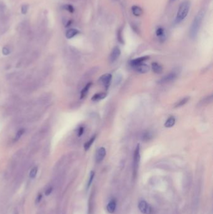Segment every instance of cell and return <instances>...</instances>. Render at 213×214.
<instances>
[{"label": "cell", "instance_id": "cell-1", "mask_svg": "<svg viewBox=\"0 0 213 214\" xmlns=\"http://www.w3.org/2000/svg\"><path fill=\"white\" fill-rule=\"evenodd\" d=\"M204 14V10H201L197 13L196 16H195L189 29V37L191 38L194 39L196 38L201 26V23L203 22Z\"/></svg>", "mask_w": 213, "mask_h": 214}, {"label": "cell", "instance_id": "cell-2", "mask_svg": "<svg viewBox=\"0 0 213 214\" xmlns=\"http://www.w3.org/2000/svg\"><path fill=\"white\" fill-rule=\"evenodd\" d=\"M191 8V2L189 0H185L180 5L177 12L175 19V23L179 24L185 20Z\"/></svg>", "mask_w": 213, "mask_h": 214}, {"label": "cell", "instance_id": "cell-3", "mask_svg": "<svg viewBox=\"0 0 213 214\" xmlns=\"http://www.w3.org/2000/svg\"><path fill=\"white\" fill-rule=\"evenodd\" d=\"M140 162V147L139 145H137L134 153V157H133V173L136 176L138 170L139 168V164Z\"/></svg>", "mask_w": 213, "mask_h": 214}, {"label": "cell", "instance_id": "cell-4", "mask_svg": "<svg viewBox=\"0 0 213 214\" xmlns=\"http://www.w3.org/2000/svg\"><path fill=\"white\" fill-rule=\"evenodd\" d=\"M138 208L140 212L144 214H151L153 211L152 208L144 200H141L138 204Z\"/></svg>", "mask_w": 213, "mask_h": 214}, {"label": "cell", "instance_id": "cell-5", "mask_svg": "<svg viewBox=\"0 0 213 214\" xmlns=\"http://www.w3.org/2000/svg\"><path fill=\"white\" fill-rule=\"evenodd\" d=\"M112 79V76L110 73L104 74L100 77L99 82L103 86L108 88L110 86Z\"/></svg>", "mask_w": 213, "mask_h": 214}, {"label": "cell", "instance_id": "cell-6", "mask_svg": "<svg viewBox=\"0 0 213 214\" xmlns=\"http://www.w3.org/2000/svg\"><path fill=\"white\" fill-rule=\"evenodd\" d=\"M121 55V50L118 48V47L116 46L112 50V52L110 54V60L111 63L114 62L119 57H120Z\"/></svg>", "mask_w": 213, "mask_h": 214}, {"label": "cell", "instance_id": "cell-7", "mask_svg": "<svg viewBox=\"0 0 213 214\" xmlns=\"http://www.w3.org/2000/svg\"><path fill=\"white\" fill-rule=\"evenodd\" d=\"M106 154V149L104 147H101L97 150L96 154V160L97 163H100L103 160Z\"/></svg>", "mask_w": 213, "mask_h": 214}, {"label": "cell", "instance_id": "cell-8", "mask_svg": "<svg viewBox=\"0 0 213 214\" xmlns=\"http://www.w3.org/2000/svg\"><path fill=\"white\" fill-rule=\"evenodd\" d=\"M176 78V74L175 73H171L167 75H166L160 80V83H167L171 82L174 81Z\"/></svg>", "mask_w": 213, "mask_h": 214}, {"label": "cell", "instance_id": "cell-9", "mask_svg": "<svg viewBox=\"0 0 213 214\" xmlns=\"http://www.w3.org/2000/svg\"><path fill=\"white\" fill-rule=\"evenodd\" d=\"M135 68V70L138 72L139 73H146L149 70V67L147 65L141 63L138 66L134 67Z\"/></svg>", "mask_w": 213, "mask_h": 214}, {"label": "cell", "instance_id": "cell-10", "mask_svg": "<svg viewBox=\"0 0 213 214\" xmlns=\"http://www.w3.org/2000/svg\"><path fill=\"white\" fill-rule=\"evenodd\" d=\"M149 58V57L147 56L140 57V58H136V59H135V60L131 61V62H130V65H131V67H135L136 66H138V65L143 63L144 61H146L147 60H148Z\"/></svg>", "mask_w": 213, "mask_h": 214}, {"label": "cell", "instance_id": "cell-11", "mask_svg": "<svg viewBox=\"0 0 213 214\" xmlns=\"http://www.w3.org/2000/svg\"><path fill=\"white\" fill-rule=\"evenodd\" d=\"M107 210L110 213H113L116 208V201L114 199L112 200L108 203L107 205Z\"/></svg>", "mask_w": 213, "mask_h": 214}, {"label": "cell", "instance_id": "cell-12", "mask_svg": "<svg viewBox=\"0 0 213 214\" xmlns=\"http://www.w3.org/2000/svg\"><path fill=\"white\" fill-rule=\"evenodd\" d=\"M79 33V31L75 28H71L68 30L66 33V37L68 39H71L72 38L74 37Z\"/></svg>", "mask_w": 213, "mask_h": 214}, {"label": "cell", "instance_id": "cell-13", "mask_svg": "<svg viewBox=\"0 0 213 214\" xmlns=\"http://www.w3.org/2000/svg\"><path fill=\"white\" fill-rule=\"evenodd\" d=\"M156 34L157 37L160 38V39L161 41H164L166 39V33L164 28L161 27L158 28L156 31Z\"/></svg>", "mask_w": 213, "mask_h": 214}, {"label": "cell", "instance_id": "cell-14", "mask_svg": "<svg viewBox=\"0 0 213 214\" xmlns=\"http://www.w3.org/2000/svg\"><path fill=\"white\" fill-rule=\"evenodd\" d=\"M106 96H107V94L105 93H96L95 95L93 96L91 100L93 101H98L99 100H101L104 99H105Z\"/></svg>", "mask_w": 213, "mask_h": 214}, {"label": "cell", "instance_id": "cell-15", "mask_svg": "<svg viewBox=\"0 0 213 214\" xmlns=\"http://www.w3.org/2000/svg\"><path fill=\"white\" fill-rule=\"evenodd\" d=\"M133 14L136 16H139L143 14V10L138 6H133L131 8Z\"/></svg>", "mask_w": 213, "mask_h": 214}, {"label": "cell", "instance_id": "cell-16", "mask_svg": "<svg viewBox=\"0 0 213 214\" xmlns=\"http://www.w3.org/2000/svg\"><path fill=\"white\" fill-rule=\"evenodd\" d=\"M29 28V23L28 21H23L18 26V30L21 33H25Z\"/></svg>", "mask_w": 213, "mask_h": 214}, {"label": "cell", "instance_id": "cell-17", "mask_svg": "<svg viewBox=\"0 0 213 214\" xmlns=\"http://www.w3.org/2000/svg\"><path fill=\"white\" fill-rule=\"evenodd\" d=\"M91 85H92V83L91 82H89L88 83L87 85H86L85 87L82 90V91L81 92V99H84V98L87 95V94L89 92V90L90 88V87L91 86Z\"/></svg>", "mask_w": 213, "mask_h": 214}, {"label": "cell", "instance_id": "cell-18", "mask_svg": "<svg viewBox=\"0 0 213 214\" xmlns=\"http://www.w3.org/2000/svg\"><path fill=\"white\" fill-rule=\"evenodd\" d=\"M151 67H152V70L154 73H156V74L161 73V72L162 71V68L160 65H159L157 63H152Z\"/></svg>", "mask_w": 213, "mask_h": 214}, {"label": "cell", "instance_id": "cell-19", "mask_svg": "<svg viewBox=\"0 0 213 214\" xmlns=\"http://www.w3.org/2000/svg\"><path fill=\"white\" fill-rule=\"evenodd\" d=\"M175 123H176L175 118L173 117H171L170 118H169L166 121L164 126H165V127H166V128H171L172 127V126L174 125Z\"/></svg>", "mask_w": 213, "mask_h": 214}, {"label": "cell", "instance_id": "cell-20", "mask_svg": "<svg viewBox=\"0 0 213 214\" xmlns=\"http://www.w3.org/2000/svg\"><path fill=\"white\" fill-rule=\"evenodd\" d=\"M95 139H96V135H94L93 137H91V139H90L89 141H88L85 144L84 147H85V150L86 151H87L89 149L90 147H91V146L92 145V144L94 143V141H95Z\"/></svg>", "mask_w": 213, "mask_h": 214}, {"label": "cell", "instance_id": "cell-21", "mask_svg": "<svg viewBox=\"0 0 213 214\" xmlns=\"http://www.w3.org/2000/svg\"><path fill=\"white\" fill-rule=\"evenodd\" d=\"M189 97L184 98V99H183L182 100L179 101L178 102L176 103L175 107L177 108V107H180L183 106V105H185L187 102V101H189Z\"/></svg>", "mask_w": 213, "mask_h": 214}, {"label": "cell", "instance_id": "cell-22", "mask_svg": "<svg viewBox=\"0 0 213 214\" xmlns=\"http://www.w3.org/2000/svg\"><path fill=\"white\" fill-rule=\"evenodd\" d=\"M38 170V169L37 166H34V167L32 168L30 172V177L31 178V179H34V178H35L37 175Z\"/></svg>", "mask_w": 213, "mask_h": 214}, {"label": "cell", "instance_id": "cell-23", "mask_svg": "<svg viewBox=\"0 0 213 214\" xmlns=\"http://www.w3.org/2000/svg\"><path fill=\"white\" fill-rule=\"evenodd\" d=\"M24 131H25V130H24V129H23V128L20 129V130H18V132H17L16 135V136H15V138H14V140H15V141H18V140L20 139V138H21V137H22V135H23V134H24Z\"/></svg>", "mask_w": 213, "mask_h": 214}, {"label": "cell", "instance_id": "cell-24", "mask_svg": "<svg viewBox=\"0 0 213 214\" xmlns=\"http://www.w3.org/2000/svg\"><path fill=\"white\" fill-rule=\"evenodd\" d=\"M151 138H152V135L149 132H146L143 135V140L144 141H149Z\"/></svg>", "mask_w": 213, "mask_h": 214}, {"label": "cell", "instance_id": "cell-25", "mask_svg": "<svg viewBox=\"0 0 213 214\" xmlns=\"http://www.w3.org/2000/svg\"><path fill=\"white\" fill-rule=\"evenodd\" d=\"M2 52H3V54L4 55H9V54L11 53V50H10L9 47L8 46L3 47V48L2 50Z\"/></svg>", "mask_w": 213, "mask_h": 214}, {"label": "cell", "instance_id": "cell-26", "mask_svg": "<svg viewBox=\"0 0 213 214\" xmlns=\"http://www.w3.org/2000/svg\"><path fill=\"white\" fill-rule=\"evenodd\" d=\"M94 177H95V172L92 171V172H91V173H90L89 179L88 183V188H89V187H90V185H91V184L92 183L93 180V179H94Z\"/></svg>", "mask_w": 213, "mask_h": 214}, {"label": "cell", "instance_id": "cell-27", "mask_svg": "<svg viewBox=\"0 0 213 214\" xmlns=\"http://www.w3.org/2000/svg\"><path fill=\"white\" fill-rule=\"evenodd\" d=\"M29 8V6L28 5H24L22 6H21V13H22L23 14H26L28 12V10Z\"/></svg>", "mask_w": 213, "mask_h": 214}, {"label": "cell", "instance_id": "cell-28", "mask_svg": "<svg viewBox=\"0 0 213 214\" xmlns=\"http://www.w3.org/2000/svg\"><path fill=\"white\" fill-rule=\"evenodd\" d=\"M118 40L120 41L121 43H123V39H122V30L121 29H120L118 32Z\"/></svg>", "mask_w": 213, "mask_h": 214}, {"label": "cell", "instance_id": "cell-29", "mask_svg": "<svg viewBox=\"0 0 213 214\" xmlns=\"http://www.w3.org/2000/svg\"><path fill=\"white\" fill-rule=\"evenodd\" d=\"M65 8H66V10H67L68 11H69V12L71 13L74 12V8H73V6L70 5H68L65 6Z\"/></svg>", "mask_w": 213, "mask_h": 214}, {"label": "cell", "instance_id": "cell-30", "mask_svg": "<svg viewBox=\"0 0 213 214\" xmlns=\"http://www.w3.org/2000/svg\"><path fill=\"white\" fill-rule=\"evenodd\" d=\"M53 187H48V188H47V189L46 190L45 194H46V195H49V194H51V193L52 191H53Z\"/></svg>", "mask_w": 213, "mask_h": 214}, {"label": "cell", "instance_id": "cell-31", "mask_svg": "<svg viewBox=\"0 0 213 214\" xmlns=\"http://www.w3.org/2000/svg\"><path fill=\"white\" fill-rule=\"evenodd\" d=\"M41 198H42V195H41V194H39L38 196L37 197V198H36V201H35V202L37 203V204H38V203L41 201Z\"/></svg>", "mask_w": 213, "mask_h": 214}, {"label": "cell", "instance_id": "cell-32", "mask_svg": "<svg viewBox=\"0 0 213 214\" xmlns=\"http://www.w3.org/2000/svg\"><path fill=\"white\" fill-rule=\"evenodd\" d=\"M84 132V128L83 127H80L79 129V131H78V136L80 137L82 135V133H83Z\"/></svg>", "mask_w": 213, "mask_h": 214}]
</instances>
